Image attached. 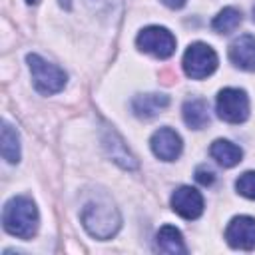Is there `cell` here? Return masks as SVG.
I'll return each instance as SVG.
<instances>
[{"mask_svg": "<svg viewBox=\"0 0 255 255\" xmlns=\"http://www.w3.org/2000/svg\"><path fill=\"white\" fill-rule=\"evenodd\" d=\"M82 225L86 227V231L92 237L110 239L118 233V229L122 225V217H120V211L112 199L100 197V199H92L84 205Z\"/></svg>", "mask_w": 255, "mask_h": 255, "instance_id": "6da1fadb", "label": "cell"}, {"mask_svg": "<svg viewBox=\"0 0 255 255\" xmlns=\"http://www.w3.org/2000/svg\"><path fill=\"white\" fill-rule=\"evenodd\" d=\"M4 229L18 239H32L38 229V209L36 203L26 195H16L6 201L2 211Z\"/></svg>", "mask_w": 255, "mask_h": 255, "instance_id": "7a4b0ae2", "label": "cell"}, {"mask_svg": "<svg viewBox=\"0 0 255 255\" xmlns=\"http://www.w3.org/2000/svg\"><path fill=\"white\" fill-rule=\"evenodd\" d=\"M26 60H28V66L32 72L34 88L40 94L52 96V94H58L66 86V72L62 68H58L56 64L44 60L38 54H28Z\"/></svg>", "mask_w": 255, "mask_h": 255, "instance_id": "3957f363", "label": "cell"}, {"mask_svg": "<svg viewBox=\"0 0 255 255\" xmlns=\"http://www.w3.org/2000/svg\"><path fill=\"white\" fill-rule=\"evenodd\" d=\"M183 72L193 78V80H203L207 76H211L217 68V54L211 46L203 44V42H195L191 44L185 54H183Z\"/></svg>", "mask_w": 255, "mask_h": 255, "instance_id": "277c9868", "label": "cell"}, {"mask_svg": "<svg viewBox=\"0 0 255 255\" xmlns=\"http://www.w3.org/2000/svg\"><path fill=\"white\" fill-rule=\"evenodd\" d=\"M217 116L227 124H243L249 118V98L239 88H225L217 96Z\"/></svg>", "mask_w": 255, "mask_h": 255, "instance_id": "5b68a950", "label": "cell"}, {"mask_svg": "<svg viewBox=\"0 0 255 255\" xmlns=\"http://www.w3.org/2000/svg\"><path fill=\"white\" fill-rule=\"evenodd\" d=\"M135 44L139 50L155 56V58H169L175 52V38L173 34L163 28V26H147L143 28L137 38Z\"/></svg>", "mask_w": 255, "mask_h": 255, "instance_id": "8992f818", "label": "cell"}, {"mask_svg": "<svg viewBox=\"0 0 255 255\" xmlns=\"http://www.w3.org/2000/svg\"><path fill=\"white\" fill-rule=\"evenodd\" d=\"M225 239L235 249L251 251L255 247V219L249 215L233 217L225 229Z\"/></svg>", "mask_w": 255, "mask_h": 255, "instance_id": "52a82bcc", "label": "cell"}, {"mask_svg": "<svg viewBox=\"0 0 255 255\" xmlns=\"http://www.w3.org/2000/svg\"><path fill=\"white\" fill-rule=\"evenodd\" d=\"M171 209L183 219H197L203 213V197L197 189L181 185L171 195Z\"/></svg>", "mask_w": 255, "mask_h": 255, "instance_id": "ba28073f", "label": "cell"}, {"mask_svg": "<svg viewBox=\"0 0 255 255\" xmlns=\"http://www.w3.org/2000/svg\"><path fill=\"white\" fill-rule=\"evenodd\" d=\"M149 145H151V151L155 153V157H159L163 161L177 159L181 153V147H183L179 133L171 128H159L157 131H153Z\"/></svg>", "mask_w": 255, "mask_h": 255, "instance_id": "9c48e42d", "label": "cell"}, {"mask_svg": "<svg viewBox=\"0 0 255 255\" xmlns=\"http://www.w3.org/2000/svg\"><path fill=\"white\" fill-rule=\"evenodd\" d=\"M229 60L235 68L255 72V36L241 34L229 46Z\"/></svg>", "mask_w": 255, "mask_h": 255, "instance_id": "30bf717a", "label": "cell"}, {"mask_svg": "<svg viewBox=\"0 0 255 255\" xmlns=\"http://www.w3.org/2000/svg\"><path fill=\"white\" fill-rule=\"evenodd\" d=\"M169 104V98L163 94H139L131 102V110L137 118L149 120L157 114H161Z\"/></svg>", "mask_w": 255, "mask_h": 255, "instance_id": "8fae6325", "label": "cell"}, {"mask_svg": "<svg viewBox=\"0 0 255 255\" xmlns=\"http://www.w3.org/2000/svg\"><path fill=\"white\" fill-rule=\"evenodd\" d=\"M209 153H211V157H213L219 165H223V167H233V165H237V163L241 161V157H243L241 147L235 145V143L229 141V139H215V141L211 143Z\"/></svg>", "mask_w": 255, "mask_h": 255, "instance_id": "7c38bea8", "label": "cell"}, {"mask_svg": "<svg viewBox=\"0 0 255 255\" xmlns=\"http://www.w3.org/2000/svg\"><path fill=\"white\" fill-rule=\"evenodd\" d=\"M183 122L193 128V129H201L209 124V108L207 102L201 98H191L183 104Z\"/></svg>", "mask_w": 255, "mask_h": 255, "instance_id": "4fadbf2b", "label": "cell"}, {"mask_svg": "<svg viewBox=\"0 0 255 255\" xmlns=\"http://www.w3.org/2000/svg\"><path fill=\"white\" fill-rule=\"evenodd\" d=\"M155 245H157L159 251L171 253V255H175V253H185V251H187L179 229H175L173 225H163V227L157 231V235H155Z\"/></svg>", "mask_w": 255, "mask_h": 255, "instance_id": "5bb4252c", "label": "cell"}, {"mask_svg": "<svg viewBox=\"0 0 255 255\" xmlns=\"http://www.w3.org/2000/svg\"><path fill=\"white\" fill-rule=\"evenodd\" d=\"M104 145H106V149L110 151L112 159H114L116 163H120L122 167H126V169H135V167H137L135 157L128 151V147L124 145V141L120 139L118 133H114V131L108 133L106 139H104Z\"/></svg>", "mask_w": 255, "mask_h": 255, "instance_id": "9a60e30c", "label": "cell"}, {"mask_svg": "<svg viewBox=\"0 0 255 255\" xmlns=\"http://www.w3.org/2000/svg\"><path fill=\"white\" fill-rule=\"evenodd\" d=\"M2 157L8 163L20 161V135L8 122H2Z\"/></svg>", "mask_w": 255, "mask_h": 255, "instance_id": "2e32d148", "label": "cell"}, {"mask_svg": "<svg viewBox=\"0 0 255 255\" xmlns=\"http://www.w3.org/2000/svg\"><path fill=\"white\" fill-rule=\"evenodd\" d=\"M239 24H241V12H239L237 8H231V6H229V8H223V10L213 18V22H211L213 30L219 32V34H229V32L237 30Z\"/></svg>", "mask_w": 255, "mask_h": 255, "instance_id": "e0dca14e", "label": "cell"}, {"mask_svg": "<svg viewBox=\"0 0 255 255\" xmlns=\"http://www.w3.org/2000/svg\"><path fill=\"white\" fill-rule=\"evenodd\" d=\"M235 189L247 199H255V171H245L237 177Z\"/></svg>", "mask_w": 255, "mask_h": 255, "instance_id": "ac0fdd59", "label": "cell"}, {"mask_svg": "<svg viewBox=\"0 0 255 255\" xmlns=\"http://www.w3.org/2000/svg\"><path fill=\"white\" fill-rule=\"evenodd\" d=\"M195 179H197L201 185H211L213 179H215V173H213L211 169H207V167H197V171H195Z\"/></svg>", "mask_w": 255, "mask_h": 255, "instance_id": "d6986e66", "label": "cell"}, {"mask_svg": "<svg viewBox=\"0 0 255 255\" xmlns=\"http://www.w3.org/2000/svg\"><path fill=\"white\" fill-rule=\"evenodd\" d=\"M120 0H86L88 6H92L94 10H114V4H118Z\"/></svg>", "mask_w": 255, "mask_h": 255, "instance_id": "ffe728a7", "label": "cell"}, {"mask_svg": "<svg viewBox=\"0 0 255 255\" xmlns=\"http://www.w3.org/2000/svg\"><path fill=\"white\" fill-rule=\"evenodd\" d=\"M165 6H169V8H181L183 4H185V0H161Z\"/></svg>", "mask_w": 255, "mask_h": 255, "instance_id": "44dd1931", "label": "cell"}, {"mask_svg": "<svg viewBox=\"0 0 255 255\" xmlns=\"http://www.w3.org/2000/svg\"><path fill=\"white\" fill-rule=\"evenodd\" d=\"M60 6L62 8H70V0H60Z\"/></svg>", "mask_w": 255, "mask_h": 255, "instance_id": "7402d4cb", "label": "cell"}, {"mask_svg": "<svg viewBox=\"0 0 255 255\" xmlns=\"http://www.w3.org/2000/svg\"><path fill=\"white\" fill-rule=\"evenodd\" d=\"M26 2H28V4H36L38 0H26Z\"/></svg>", "mask_w": 255, "mask_h": 255, "instance_id": "603a6c76", "label": "cell"}, {"mask_svg": "<svg viewBox=\"0 0 255 255\" xmlns=\"http://www.w3.org/2000/svg\"><path fill=\"white\" fill-rule=\"evenodd\" d=\"M253 20H255V6H253Z\"/></svg>", "mask_w": 255, "mask_h": 255, "instance_id": "cb8c5ba5", "label": "cell"}]
</instances>
